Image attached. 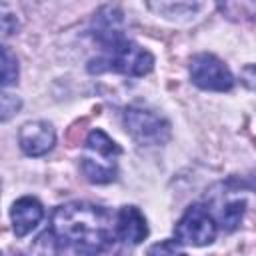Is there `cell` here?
Returning a JSON list of instances; mask_svg holds the SVG:
<instances>
[{"instance_id":"14","label":"cell","mask_w":256,"mask_h":256,"mask_svg":"<svg viewBox=\"0 0 256 256\" xmlns=\"http://www.w3.org/2000/svg\"><path fill=\"white\" fill-rule=\"evenodd\" d=\"M18 82V60L8 46H2V86L8 88Z\"/></svg>"},{"instance_id":"2","label":"cell","mask_w":256,"mask_h":256,"mask_svg":"<svg viewBox=\"0 0 256 256\" xmlns=\"http://www.w3.org/2000/svg\"><path fill=\"white\" fill-rule=\"evenodd\" d=\"M154 56L138 46L136 42L122 38L120 42L104 48V54L96 60H90V72H118L124 76H144L152 70Z\"/></svg>"},{"instance_id":"6","label":"cell","mask_w":256,"mask_h":256,"mask_svg":"<svg viewBox=\"0 0 256 256\" xmlns=\"http://www.w3.org/2000/svg\"><path fill=\"white\" fill-rule=\"evenodd\" d=\"M56 142V132L46 120H32L20 126L18 144L26 156H44L52 150Z\"/></svg>"},{"instance_id":"15","label":"cell","mask_w":256,"mask_h":256,"mask_svg":"<svg viewBox=\"0 0 256 256\" xmlns=\"http://www.w3.org/2000/svg\"><path fill=\"white\" fill-rule=\"evenodd\" d=\"M146 256H188L182 248H180V242L176 240H162V242H156L148 248Z\"/></svg>"},{"instance_id":"17","label":"cell","mask_w":256,"mask_h":256,"mask_svg":"<svg viewBox=\"0 0 256 256\" xmlns=\"http://www.w3.org/2000/svg\"><path fill=\"white\" fill-rule=\"evenodd\" d=\"M240 78H242V82H244L250 90H256V64L244 66L242 72H240Z\"/></svg>"},{"instance_id":"7","label":"cell","mask_w":256,"mask_h":256,"mask_svg":"<svg viewBox=\"0 0 256 256\" xmlns=\"http://www.w3.org/2000/svg\"><path fill=\"white\" fill-rule=\"evenodd\" d=\"M122 12L116 6H102L96 14H94V22H92V34L98 40V44L104 48L120 42L124 38L122 34Z\"/></svg>"},{"instance_id":"9","label":"cell","mask_w":256,"mask_h":256,"mask_svg":"<svg viewBox=\"0 0 256 256\" xmlns=\"http://www.w3.org/2000/svg\"><path fill=\"white\" fill-rule=\"evenodd\" d=\"M10 218H12L14 234L22 238L40 224V220L44 218V208L34 196H22L12 204Z\"/></svg>"},{"instance_id":"8","label":"cell","mask_w":256,"mask_h":256,"mask_svg":"<svg viewBox=\"0 0 256 256\" xmlns=\"http://www.w3.org/2000/svg\"><path fill=\"white\" fill-rule=\"evenodd\" d=\"M114 234L126 244H140L148 236L144 214L136 206H122L114 218Z\"/></svg>"},{"instance_id":"4","label":"cell","mask_w":256,"mask_h":256,"mask_svg":"<svg viewBox=\"0 0 256 256\" xmlns=\"http://www.w3.org/2000/svg\"><path fill=\"white\" fill-rule=\"evenodd\" d=\"M176 242L188 246H206L216 238V222L208 208L192 204L186 208L182 218L174 226Z\"/></svg>"},{"instance_id":"10","label":"cell","mask_w":256,"mask_h":256,"mask_svg":"<svg viewBox=\"0 0 256 256\" xmlns=\"http://www.w3.org/2000/svg\"><path fill=\"white\" fill-rule=\"evenodd\" d=\"M80 170L92 184H108L116 178V158L88 150L80 158Z\"/></svg>"},{"instance_id":"16","label":"cell","mask_w":256,"mask_h":256,"mask_svg":"<svg viewBox=\"0 0 256 256\" xmlns=\"http://www.w3.org/2000/svg\"><path fill=\"white\" fill-rule=\"evenodd\" d=\"M20 98L18 96H14V94H10V92H4L2 94V104H0V110H2V114H0V118H2V122H8L10 120V116L20 108Z\"/></svg>"},{"instance_id":"13","label":"cell","mask_w":256,"mask_h":256,"mask_svg":"<svg viewBox=\"0 0 256 256\" xmlns=\"http://www.w3.org/2000/svg\"><path fill=\"white\" fill-rule=\"evenodd\" d=\"M148 8L156 10L162 16H190L194 10L202 8L196 2H150Z\"/></svg>"},{"instance_id":"3","label":"cell","mask_w":256,"mask_h":256,"mask_svg":"<svg viewBox=\"0 0 256 256\" xmlns=\"http://www.w3.org/2000/svg\"><path fill=\"white\" fill-rule=\"evenodd\" d=\"M124 128L138 144H164L170 138V124L156 112L142 106H128L124 110Z\"/></svg>"},{"instance_id":"11","label":"cell","mask_w":256,"mask_h":256,"mask_svg":"<svg viewBox=\"0 0 256 256\" xmlns=\"http://www.w3.org/2000/svg\"><path fill=\"white\" fill-rule=\"evenodd\" d=\"M242 214H244V200L242 198L226 200L220 208H216V218L226 230H234L240 224Z\"/></svg>"},{"instance_id":"12","label":"cell","mask_w":256,"mask_h":256,"mask_svg":"<svg viewBox=\"0 0 256 256\" xmlns=\"http://www.w3.org/2000/svg\"><path fill=\"white\" fill-rule=\"evenodd\" d=\"M218 10L230 20H252L256 22V2H220Z\"/></svg>"},{"instance_id":"5","label":"cell","mask_w":256,"mask_h":256,"mask_svg":"<svg viewBox=\"0 0 256 256\" xmlns=\"http://www.w3.org/2000/svg\"><path fill=\"white\" fill-rule=\"evenodd\" d=\"M190 78L198 88L212 92H228L234 86V76L230 68L210 52H200L192 56Z\"/></svg>"},{"instance_id":"18","label":"cell","mask_w":256,"mask_h":256,"mask_svg":"<svg viewBox=\"0 0 256 256\" xmlns=\"http://www.w3.org/2000/svg\"><path fill=\"white\" fill-rule=\"evenodd\" d=\"M10 16L12 14L6 10V6H2V34L4 36H10L16 30V26H12V18Z\"/></svg>"},{"instance_id":"1","label":"cell","mask_w":256,"mask_h":256,"mask_svg":"<svg viewBox=\"0 0 256 256\" xmlns=\"http://www.w3.org/2000/svg\"><path fill=\"white\" fill-rule=\"evenodd\" d=\"M52 232L68 248L96 256L112 244L114 224L106 208L90 202H68L54 210Z\"/></svg>"},{"instance_id":"19","label":"cell","mask_w":256,"mask_h":256,"mask_svg":"<svg viewBox=\"0 0 256 256\" xmlns=\"http://www.w3.org/2000/svg\"><path fill=\"white\" fill-rule=\"evenodd\" d=\"M246 186H248L250 190H254V192H256V170H252V172H250V176L246 178Z\"/></svg>"}]
</instances>
